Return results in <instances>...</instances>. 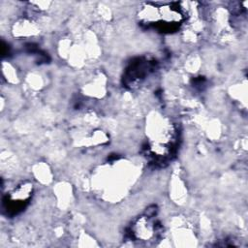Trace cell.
Masks as SVG:
<instances>
[{"instance_id": "obj_2", "label": "cell", "mask_w": 248, "mask_h": 248, "mask_svg": "<svg viewBox=\"0 0 248 248\" xmlns=\"http://www.w3.org/2000/svg\"><path fill=\"white\" fill-rule=\"evenodd\" d=\"M29 184L21 185V187L17 188L16 190L12 193V195L9 197V200L7 199V210H12L14 213H16L18 210H20L24 203L28 201L31 193L32 187Z\"/></svg>"}, {"instance_id": "obj_1", "label": "cell", "mask_w": 248, "mask_h": 248, "mask_svg": "<svg viewBox=\"0 0 248 248\" xmlns=\"http://www.w3.org/2000/svg\"><path fill=\"white\" fill-rule=\"evenodd\" d=\"M142 21L147 25H153L163 31H170L177 28L182 19V14L177 6L149 5L140 12Z\"/></svg>"}]
</instances>
